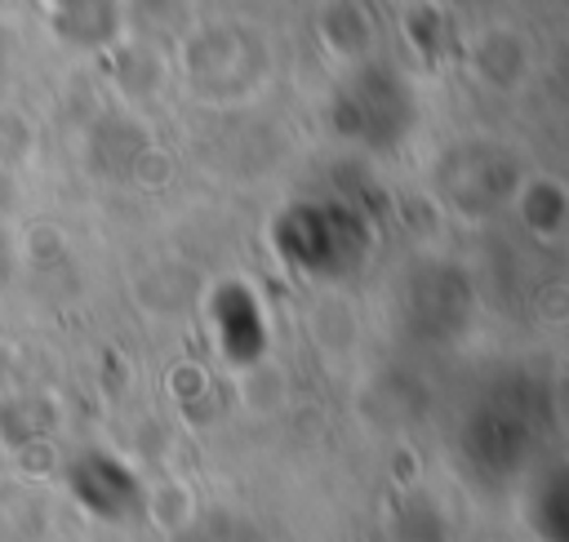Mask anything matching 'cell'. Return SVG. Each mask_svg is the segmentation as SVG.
Listing matches in <instances>:
<instances>
[{
    "mask_svg": "<svg viewBox=\"0 0 569 542\" xmlns=\"http://www.w3.org/2000/svg\"><path fill=\"white\" fill-rule=\"evenodd\" d=\"M280 253L311 275H338L360 258V218L342 204H298L280 218Z\"/></svg>",
    "mask_w": 569,
    "mask_h": 542,
    "instance_id": "6da1fadb",
    "label": "cell"
}]
</instances>
